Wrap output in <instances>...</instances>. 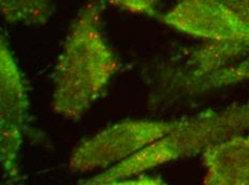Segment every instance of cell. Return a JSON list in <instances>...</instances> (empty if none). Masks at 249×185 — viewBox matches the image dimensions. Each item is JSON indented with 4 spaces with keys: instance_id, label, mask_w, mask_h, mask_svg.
I'll list each match as a JSON object with an SVG mask.
<instances>
[{
    "instance_id": "1",
    "label": "cell",
    "mask_w": 249,
    "mask_h": 185,
    "mask_svg": "<svg viewBox=\"0 0 249 185\" xmlns=\"http://www.w3.org/2000/svg\"><path fill=\"white\" fill-rule=\"evenodd\" d=\"M117 70V60L101 28V11L88 3L77 15L57 60L52 106L77 120L90 108Z\"/></svg>"
},
{
    "instance_id": "2",
    "label": "cell",
    "mask_w": 249,
    "mask_h": 185,
    "mask_svg": "<svg viewBox=\"0 0 249 185\" xmlns=\"http://www.w3.org/2000/svg\"><path fill=\"white\" fill-rule=\"evenodd\" d=\"M178 124V120L118 122L82 141L71 153L69 167L76 172L110 168L168 135Z\"/></svg>"
},
{
    "instance_id": "3",
    "label": "cell",
    "mask_w": 249,
    "mask_h": 185,
    "mask_svg": "<svg viewBox=\"0 0 249 185\" xmlns=\"http://www.w3.org/2000/svg\"><path fill=\"white\" fill-rule=\"evenodd\" d=\"M29 102L22 72L6 39L0 42V161L9 182L20 181L18 158Z\"/></svg>"
},
{
    "instance_id": "4",
    "label": "cell",
    "mask_w": 249,
    "mask_h": 185,
    "mask_svg": "<svg viewBox=\"0 0 249 185\" xmlns=\"http://www.w3.org/2000/svg\"><path fill=\"white\" fill-rule=\"evenodd\" d=\"M249 130V102L222 110L204 111L179 121L164 140L176 160L202 152L205 148Z\"/></svg>"
},
{
    "instance_id": "5",
    "label": "cell",
    "mask_w": 249,
    "mask_h": 185,
    "mask_svg": "<svg viewBox=\"0 0 249 185\" xmlns=\"http://www.w3.org/2000/svg\"><path fill=\"white\" fill-rule=\"evenodd\" d=\"M160 20L204 41H249V32L217 0H178Z\"/></svg>"
},
{
    "instance_id": "6",
    "label": "cell",
    "mask_w": 249,
    "mask_h": 185,
    "mask_svg": "<svg viewBox=\"0 0 249 185\" xmlns=\"http://www.w3.org/2000/svg\"><path fill=\"white\" fill-rule=\"evenodd\" d=\"M201 154L204 184L249 185V134L213 143Z\"/></svg>"
},
{
    "instance_id": "7",
    "label": "cell",
    "mask_w": 249,
    "mask_h": 185,
    "mask_svg": "<svg viewBox=\"0 0 249 185\" xmlns=\"http://www.w3.org/2000/svg\"><path fill=\"white\" fill-rule=\"evenodd\" d=\"M0 11L9 23L44 25L54 12V0H0Z\"/></svg>"
},
{
    "instance_id": "8",
    "label": "cell",
    "mask_w": 249,
    "mask_h": 185,
    "mask_svg": "<svg viewBox=\"0 0 249 185\" xmlns=\"http://www.w3.org/2000/svg\"><path fill=\"white\" fill-rule=\"evenodd\" d=\"M249 81V41L240 43L236 59L231 68L222 76L219 88Z\"/></svg>"
},
{
    "instance_id": "9",
    "label": "cell",
    "mask_w": 249,
    "mask_h": 185,
    "mask_svg": "<svg viewBox=\"0 0 249 185\" xmlns=\"http://www.w3.org/2000/svg\"><path fill=\"white\" fill-rule=\"evenodd\" d=\"M113 7L133 14L155 16L157 14L160 0H105Z\"/></svg>"
},
{
    "instance_id": "10",
    "label": "cell",
    "mask_w": 249,
    "mask_h": 185,
    "mask_svg": "<svg viewBox=\"0 0 249 185\" xmlns=\"http://www.w3.org/2000/svg\"><path fill=\"white\" fill-rule=\"evenodd\" d=\"M249 32V0H217Z\"/></svg>"
}]
</instances>
